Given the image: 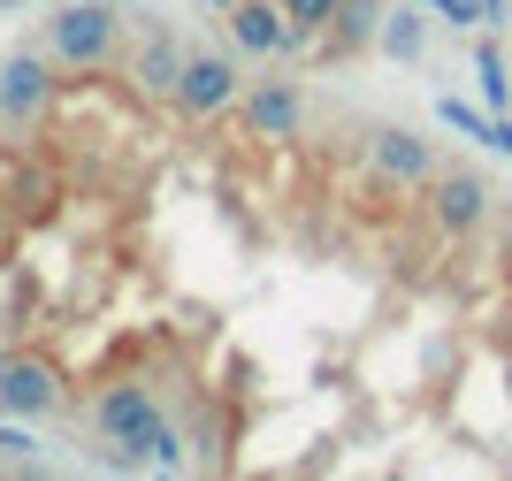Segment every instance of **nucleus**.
I'll list each match as a JSON object with an SVG mask.
<instances>
[{
	"instance_id": "5",
	"label": "nucleus",
	"mask_w": 512,
	"mask_h": 481,
	"mask_svg": "<svg viewBox=\"0 0 512 481\" xmlns=\"http://www.w3.org/2000/svg\"><path fill=\"white\" fill-rule=\"evenodd\" d=\"M237 123H245V138H260V146L299 138V130H306V84L299 77H260V84H245Z\"/></svg>"
},
{
	"instance_id": "11",
	"label": "nucleus",
	"mask_w": 512,
	"mask_h": 481,
	"mask_svg": "<svg viewBox=\"0 0 512 481\" xmlns=\"http://www.w3.org/2000/svg\"><path fill=\"white\" fill-rule=\"evenodd\" d=\"M130 77H138V92H153V100H169L176 77H184V46L169 39V31H153L146 46H138V62H130Z\"/></svg>"
},
{
	"instance_id": "20",
	"label": "nucleus",
	"mask_w": 512,
	"mask_h": 481,
	"mask_svg": "<svg viewBox=\"0 0 512 481\" xmlns=\"http://www.w3.org/2000/svg\"><path fill=\"white\" fill-rule=\"evenodd\" d=\"M0 367H8V352H0Z\"/></svg>"
},
{
	"instance_id": "12",
	"label": "nucleus",
	"mask_w": 512,
	"mask_h": 481,
	"mask_svg": "<svg viewBox=\"0 0 512 481\" xmlns=\"http://www.w3.org/2000/svg\"><path fill=\"white\" fill-rule=\"evenodd\" d=\"M383 31V0H337V23H329V46L337 54H367Z\"/></svg>"
},
{
	"instance_id": "10",
	"label": "nucleus",
	"mask_w": 512,
	"mask_h": 481,
	"mask_svg": "<svg viewBox=\"0 0 512 481\" xmlns=\"http://www.w3.org/2000/svg\"><path fill=\"white\" fill-rule=\"evenodd\" d=\"M153 382H107L100 398L85 405V428H92V443H115V436H130V428H138V420L153 413Z\"/></svg>"
},
{
	"instance_id": "18",
	"label": "nucleus",
	"mask_w": 512,
	"mask_h": 481,
	"mask_svg": "<svg viewBox=\"0 0 512 481\" xmlns=\"http://www.w3.org/2000/svg\"><path fill=\"white\" fill-rule=\"evenodd\" d=\"M207 8H214V16H222V8H237V0H207Z\"/></svg>"
},
{
	"instance_id": "14",
	"label": "nucleus",
	"mask_w": 512,
	"mask_h": 481,
	"mask_svg": "<svg viewBox=\"0 0 512 481\" xmlns=\"http://www.w3.org/2000/svg\"><path fill=\"white\" fill-rule=\"evenodd\" d=\"M474 77H482V100H490V115H505V107H512V77H505V54H497L490 39L474 46Z\"/></svg>"
},
{
	"instance_id": "3",
	"label": "nucleus",
	"mask_w": 512,
	"mask_h": 481,
	"mask_svg": "<svg viewBox=\"0 0 512 481\" xmlns=\"http://www.w3.org/2000/svg\"><path fill=\"white\" fill-rule=\"evenodd\" d=\"M421 191H428V222H436L444 237H474L482 222H490V207H497L490 176H474V168H436Z\"/></svg>"
},
{
	"instance_id": "7",
	"label": "nucleus",
	"mask_w": 512,
	"mask_h": 481,
	"mask_svg": "<svg viewBox=\"0 0 512 481\" xmlns=\"http://www.w3.org/2000/svg\"><path fill=\"white\" fill-rule=\"evenodd\" d=\"M367 161H375V176L383 184H406V191H421L428 176H436V138H421V130H406V123H383V130H367Z\"/></svg>"
},
{
	"instance_id": "13",
	"label": "nucleus",
	"mask_w": 512,
	"mask_h": 481,
	"mask_svg": "<svg viewBox=\"0 0 512 481\" xmlns=\"http://www.w3.org/2000/svg\"><path fill=\"white\" fill-rule=\"evenodd\" d=\"M421 39H428V23L413 16V8H383V31H375V46H383L390 62H421Z\"/></svg>"
},
{
	"instance_id": "8",
	"label": "nucleus",
	"mask_w": 512,
	"mask_h": 481,
	"mask_svg": "<svg viewBox=\"0 0 512 481\" xmlns=\"http://www.w3.org/2000/svg\"><path fill=\"white\" fill-rule=\"evenodd\" d=\"M46 107H54V54H39V46L8 54L0 62V115L8 123H39Z\"/></svg>"
},
{
	"instance_id": "4",
	"label": "nucleus",
	"mask_w": 512,
	"mask_h": 481,
	"mask_svg": "<svg viewBox=\"0 0 512 481\" xmlns=\"http://www.w3.org/2000/svg\"><path fill=\"white\" fill-rule=\"evenodd\" d=\"M0 413H16V420L69 413L62 367H54V359H39V352H8V367H0Z\"/></svg>"
},
{
	"instance_id": "9",
	"label": "nucleus",
	"mask_w": 512,
	"mask_h": 481,
	"mask_svg": "<svg viewBox=\"0 0 512 481\" xmlns=\"http://www.w3.org/2000/svg\"><path fill=\"white\" fill-rule=\"evenodd\" d=\"M107 466H161V474H176L184 466V428H176L161 405H153L130 436H115V451H107Z\"/></svg>"
},
{
	"instance_id": "19",
	"label": "nucleus",
	"mask_w": 512,
	"mask_h": 481,
	"mask_svg": "<svg viewBox=\"0 0 512 481\" xmlns=\"http://www.w3.org/2000/svg\"><path fill=\"white\" fill-rule=\"evenodd\" d=\"M100 8H130V0H100Z\"/></svg>"
},
{
	"instance_id": "16",
	"label": "nucleus",
	"mask_w": 512,
	"mask_h": 481,
	"mask_svg": "<svg viewBox=\"0 0 512 481\" xmlns=\"http://www.w3.org/2000/svg\"><path fill=\"white\" fill-rule=\"evenodd\" d=\"M0 451H8V459H16L23 474H31V459H39V443L23 436V420H16V413H8V428H0Z\"/></svg>"
},
{
	"instance_id": "15",
	"label": "nucleus",
	"mask_w": 512,
	"mask_h": 481,
	"mask_svg": "<svg viewBox=\"0 0 512 481\" xmlns=\"http://www.w3.org/2000/svg\"><path fill=\"white\" fill-rule=\"evenodd\" d=\"M283 23H291V31H306V39H329L337 0H283Z\"/></svg>"
},
{
	"instance_id": "1",
	"label": "nucleus",
	"mask_w": 512,
	"mask_h": 481,
	"mask_svg": "<svg viewBox=\"0 0 512 481\" xmlns=\"http://www.w3.org/2000/svg\"><path fill=\"white\" fill-rule=\"evenodd\" d=\"M46 54L62 69H107L123 54V8H100V0H69L46 16Z\"/></svg>"
},
{
	"instance_id": "2",
	"label": "nucleus",
	"mask_w": 512,
	"mask_h": 481,
	"mask_svg": "<svg viewBox=\"0 0 512 481\" xmlns=\"http://www.w3.org/2000/svg\"><path fill=\"white\" fill-rule=\"evenodd\" d=\"M176 115L184 123H222L237 100H245V69L230 54H184V77H176Z\"/></svg>"
},
{
	"instance_id": "6",
	"label": "nucleus",
	"mask_w": 512,
	"mask_h": 481,
	"mask_svg": "<svg viewBox=\"0 0 512 481\" xmlns=\"http://www.w3.org/2000/svg\"><path fill=\"white\" fill-rule=\"evenodd\" d=\"M222 23H230V46L253 54V62H291V54H306V31L283 23V0H237V8H222Z\"/></svg>"
},
{
	"instance_id": "17",
	"label": "nucleus",
	"mask_w": 512,
	"mask_h": 481,
	"mask_svg": "<svg viewBox=\"0 0 512 481\" xmlns=\"http://www.w3.org/2000/svg\"><path fill=\"white\" fill-rule=\"evenodd\" d=\"M428 8H436V16H444V23H459V31H467V23H474V16H467V0H428Z\"/></svg>"
}]
</instances>
